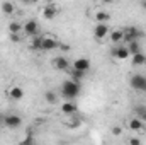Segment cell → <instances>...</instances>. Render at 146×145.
<instances>
[{"label": "cell", "instance_id": "cell-1", "mask_svg": "<svg viewBox=\"0 0 146 145\" xmlns=\"http://www.w3.org/2000/svg\"><path fill=\"white\" fill-rule=\"evenodd\" d=\"M80 91H82V87H80L78 82H73L72 79L70 80H65L61 84V89H60V94H61L60 97H63L66 101H73L75 97L80 96Z\"/></svg>", "mask_w": 146, "mask_h": 145}, {"label": "cell", "instance_id": "cell-2", "mask_svg": "<svg viewBox=\"0 0 146 145\" xmlns=\"http://www.w3.org/2000/svg\"><path fill=\"white\" fill-rule=\"evenodd\" d=\"M129 85H131L134 91L146 92V75H143V73H134V75L129 79Z\"/></svg>", "mask_w": 146, "mask_h": 145}, {"label": "cell", "instance_id": "cell-3", "mask_svg": "<svg viewBox=\"0 0 146 145\" xmlns=\"http://www.w3.org/2000/svg\"><path fill=\"white\" fill-rule=\"evenodd\" d=\"M143 31H139L136 26H129V28H126V31H124V39L122 41H126L127 44L129 43H133V41H138L139 38H143Z\"/></svg>", "mask_w": 146, "mask_h": 145}, {"label": "cell", "instance_id": "cell-4", "mask_svg": "<svg viewBox=\"0 0 146 145\" xmlns=\"http://www.w3.org/2000/svg\"><path fill=\"white\" fill-rule=\"evenodd\" d=\"M88 68H90V60L88 58H76L73 62V70H76V72L87 73Z\"/></svg>", "mask_w": 146, "mask_h": 145}, {"label": "cell", "instance_id": "cell-5", "mask_svg": "<svg viewBox=\"0 0 146 145\" xmlns=\"http://www.w3.org/2000/svg\"><path fill=\"white\" fill-rule=\"evenodd\" d=\"M3 123H5V126L7 128H19L21 126V123H22V118L21 116H17V114H9V116H5L3 118Z\"/></svg>", "mask_w": 146, "mask_h": 145}, {"label": "cell", "instance_id": "cell-6", "mask_svg": "<svg viewBox=\"0 0 146 145\" xmlns=\"http://www.w3.org/2000/svg\"><path fill=\"white\" fill-rule=\"evenodd\" d=\"M60 46V41H56L54 38H42V44H41V50L42 51H53Z\"/></svg>", "mask_w": 146, "mask_h": 145}, {"label": "cell", "instance_id": "cell-7", "mask_svg": "<svg viewBox=\"0 0 146 145\" xmlns=\"http://www.w3.org/2000/svg\"><path fill=\"white\" fill-rule=\"evenodd\" d=\"M37 28H39V24H37V21H34V19H31V21H27L24 26H22V29H24V33L27 34V36H36L37 33Z\"/></svg>", "mask_w": 146, "mask_h": 145}, {"label": "cell", "instance_id": "cell-8", "mask_svg": "<svg viewBox=\"0 0 146 145\" xmlns=\"http://www.w3.org/2000/svg\"><path fill=\"white\" fill-rule=\"evenodd\" d=\"M53 63H54V68H58V70H61V72L70 68V62H68L66 56H56Z\"/></svg>", "mask_w": 146, "mask_h": 145}, {"label": "cell", "instance_id": "cell-9", "mask_svg": "<svg viewBox=\"0 0 146 145\" xmlns=\"http://www.w3.org/2000/svg\"><path fill=\"white\" fill-rule=\"evenodd\" d=\"M107 33H109V26L107 24H97L95 29H94V36L97 39H104L107 36Z\"/></svg>", "mask_w": 146, "mask_h": 145}, {"label": "cell", "instance_id": "cell-10", "mask_svg": "<svg viewBox=\"0 0 146 145\" xmlns=\"http://www.w3.org/2000/svg\"><path fill=\"white\" fill-rule=\"evenodd\" d=\"M112 56H115V58H119V60H126V58L131 56V55H129V51H127L126 46H117V48L112 50Z\"/></svg>", "mask_w": 146, "mask_h": 145}, {"label": "cell", "instance_id": "cell-11", "mask_svg": "<svg viewBox=\"0 0 146 145\" xmlns=\"http://www.w3.org/2000/svg\"><path fill=\"white\" fill-rule=\"evenodd\" d=\"M76 109H78V106H76L73 101H66V103L61 104V111H63L65 114H75Z\"/></svg>", "mask_w": 146, "mask_h": 145}, {"label": "cell", "instance_id": "cell-12", "mask_svg": "<svg viewBox=\"0 0 146 145\" xmlns=\"http://www.w3.org/2000/svg\"><path fill=\"white\" fill-rule=\"evenodd\" d=\"M56 7L54 5H46L44 9H42V15H44V19H53L54 15H56Z\"/></svg>", "mask_w": 146, "mask_h": 145}, {"label": "cell", "instance_id": "cell-13", "mask_svg": "<svg viewBox=\"0 0 146 145\" xmlns=\"http://www.w3.org/2000/svg\"><path fill=\"white\" fill-rule=\"evenodd\" d=\"M126 48H127V51H129V55H131V56H133V55H138V53H141L139 41H133V43H129Z\"/></svg>", "mask_w": 146, "mask_h": 145}, {"label": "cell", "instance_id": "cell-14", "mask_svg": "<svg viewBox=\"0 0 146 145\" xmlns=\"http://www.w3.org/2000/svg\"><path fill=\"white\" fill-rule=\"evenodd\" d=\"M146 62V55L141 51V53H138V55H133V65H136V67H143Z\"/></svg>", "mask_w": 146, "mask_h": 145}, {"label": "cell", "instance_id": "cell-15", "mask_svg": "<svg viewBox=\"0 0 146 145\" xmlns=\"http://www.w3.org/2000/svg\"><path fill=\"white\" fill-rule=\"evenodd\" d=\"M9 94H10V97H12V99H15V101H19V99H22V97H24V91H22L21 87H12Z\"/></svg>", "mask_w": 146, "mask_h": 145}, {"label": "cell", "instance_id": "cell-16", "mask_svg": "<svg viewBox=\"0 0 146 145\" xmlns=\"http://www.w3.org/2000/svg\"><path fill=\"white\" fill-rule=\"evenodd\" d=\"M129 128L134 130V132H139V130L143 128V121H141L139 118H133V119L129 121Z\"/></svg>", "mask_w": 146, "mask_h": 145}, {"label": "cell", "instance_id": "cell-17", "mask_svg": "<svg viewBox=\"0 0 146 145\" xmlns=\"http://www.w3.org/2000/svg\"><path fill=\"white\" fill-rule=\"evenodd\" d=\"M134 113L138 114L136 118H139L141 121H146V106H136L134 108Z\"/></svg>", "mask_w": 146, "mask_h": 145}, {"label": "cell", "instance_id": "cell-18", "mask_svg": "<svg viewBox=\"0 0 146 145\" xmlns=\"http://www.w3.org/2000/svg\"><path fill=\"white\" fill-rule=\"evenodd\" d=\"M122 39H124V31H114L110 34V41H114V43H121Z\"/></svg>", "mask_w": 146, "mask_h": 145}, {"label": "cell", "instance_id": "cell-19", "mask_svg": "<svg viewBox=\"0 0 146 145\" xmlns=\"http://www.w3.org/2000/svg\"><path fill=\"white\" fill-rule=\"evenodd\" d=\"M14 9H15V7H14L12 2H3V3H2V12H3V14H12Z\"/></svg>", "mask_w": 146, "mask_h": 145}, {"label": "cell", "instance_id": "cell-20", "mask_svg": "<svg viewBox=\"0 0 146 145\" xmlns=\"http://www.w3.org/2000/svg\"><path fill=\"white\" fill-rule=\"evenodd\" d=\"M9 29H10V34H19L21 29H22V24H19V22H10V24H9Z\"/></svg>", "mask_w": 146, "mask_h": 145}, {"label": "cell", "instance_id": "cell-21", "mask_svg": "<svg viewBox=\"0 0 146 145\" xmlns=\"http://www.w3.org/2000/svg\"><path fill=\"white\" fill-rule=\"evenodd\" d=\"M44 99H46V103H49V104H54V103L58 101V97H56V94H54L53 91H48V92L44 94Z\"/></svg>", "mask_w": 146, "mask_h": 145}, {"label": "cell", "instance_id": "cell-22", "mask_svg": "<svg viewBox=\"0 0 146 145\" xmlns=\"http://www.w3.org/2000/svg\"><path fill=\"white\" fill-rule=\"evenodd\" d=\"M41 44H42V38L41 36H34L33 38V44H31L33 50H41Z\"/></svg>", "mask_w": 146, "mask_h": 145}, {"label": "cell", "instance_id": "cell-23", "mask_svg": "<svg viewBox=\"0 0 146 145\" xmlns=\"http://www.w3.org/2000/svg\"><path fill=\"white\" fill-rule=\"evenodd\" d=\"M95 19L99 21V24H106V21L109 19V14H107V12H99V14L95 15Z\"/></svg>", "mask_w": 146, "mask_h": 145}, {"label": "cell", "instance_id": "cell-24", "mask_svg": "<svg viewBox=\"0 0 146 145\" xmlns=\"http://www.w3.org/2000/svg\"><path fill=\"white\" fill-rule=\"evenodd\" d=\"M85 77V73H82V72H76V70H72V80L73 82H78L80 84V80Z\"/></svg>", "mask_w": 146, "mask_h": 145}, {"label": "cell", "instance_id": "cell-25", "mask_svg": "<svg viewBox=\"0 0 146 145\" xmlns=\"http://www.w3.org/2000/svg\"><path fill=\"white\" fill-rule=\"evenodd\" d=\"M80 125H82V119H80V118H72V119L68 121V126H70V128H78Z\"/></svg>", "mask_w": 146, "mask_h": 145}, {"label": "cell", "instance_id": "cell-26", "mask_svg": "<svg viewBox=\"0 0 146 145\" xmlns=\"http://www.w3.org/2000/svg\"><path fill=\"white\" fill-rule=\"evenodd\" d=\"M19 145H34V138L29 135V137H26V138H24V140H22Z\"/></svg>", "mask_w": 146, "mask_h": 145}, {"label": "cell", "instance_id": "cell-27", "mask_svg": "<svg viewBox=\"0 0 146 145\" xmlns=\"http://www.w3.org/2000/svg\"><path fill=\"white\" fill-rule=\"evenodd\" d=\"M129 145H141V140L136 138V137H133V138L129 140Z\"/></svg>", "mask_w": 146, "mask_h": 145}, {"label": "cell", "instance_id": "cell-28", "mask_svg": "<svg viewBox=\"0 0 146 145\" xmlns=\"http://www.w3.org/2000/svg\"><path fill=\"white\" fill-rule=\"evenodd\" d=\"M10 41H12V43H19V41H21V36H19V34H10Z\"/></svg>", "mask_w": 146, "mask_h": 145}, {"label": "cell", "instance_id": "cell-29", "mask_svg": "<svg viewBox=\"0 0 146 145\" xmlns=\"http://www.w3.org/2000/svg\"><path fill=\"white\" fill-rule=\"evenodd\" d=\"M112 133H114L115 137H119V135H121V128H119V126H114V128H112Z\"/></svg>", "mask_w": 146, "mask_h": 145}, {"label": "cell", "instance_id": "cell-30", "mask_svg": "<svg viewBox=\"0 0 146 145\" xmlns=\"http://www.w3.org/2000/svg\"><path fill=\"white\" fill-rule=\"evenodd\" d=\"M143 9H145V10H146V0H145V2H143Z\"/></svg>", "mask_w": 146, "mask_h": 145}, {"label": "cell", "instance_id": "cell-31", "mask_svg": "<svg viewBox=\"0 0 146 145\" xmlns=\"http://www.w3.org/2000/svg\"><path fill=\"white\" fill-rule=\"evenodd\" d=\"M0 121H2V116H0Z\"/></svg>", "mask_w": 146, "mask_h": 145}, {"label": "cell", "instance_id": "cell-32", "mask_svg": "<svg viewBox=\"0 0 146 145\" xmlns=\"http://www.w3.org/2000/svg\"><path fill=\"white\" fill-rule=\"evenodd\" d=\"M145 65H146V62H145Z\"/></svg>", "mask_w": 146, "mask_h": 145}]
</instances>
